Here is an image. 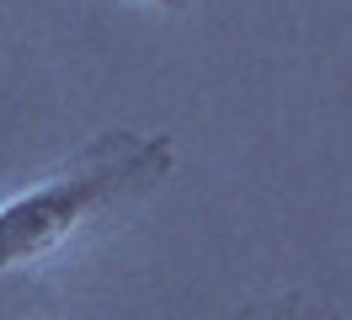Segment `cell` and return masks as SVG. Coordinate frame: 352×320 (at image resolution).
<instances>
[{
  "label": "cell",
  "instance_id": "6da1fadb",
  "mask_svg": "<svg viewBox=\"0 0 352 320\" xmlns=\"http://www.w3.org/2000/svg\"><path fill=\"white\" fill-rule=\"evenodd\" d=\"M171 166V139L166 134H107L86 145L69 166L32 182L27 192L0 203V273H27L59 256L69 240L96 224L118 198L139 182H150Z\"/></svg>",
  "mask_w": 352,
  "mask_h": 320
},
{
  "label": "cell",
  "instance_id": "7a4b0ae2",
  "mask_svg": "<svg viewBox=\"0 0 352 320\" xmlns=\"http://www.w3.org/2000/svg\"><path fill=\"white\" fill-rule=\"evenodd\" d=\"M144 6H155V11H176L182 0H144Z\"/></svg>",
  "mask_w": 352,
  "mask_h": 320
},
{
  "label": "cell",
  "instance_id": "3957f363",
  "mask_svg": "<svg viewBox=\"0 0 352 320\" xmlns=\"http://www.w3.org/2000/svg\"><path fill=\"white\" fill-rule=\"evenodd\" d=\"M267 320H283V315H267Z\"/></svg>",
  "mask_w": 352,
  "mask_h": 320
}]
</instances>
